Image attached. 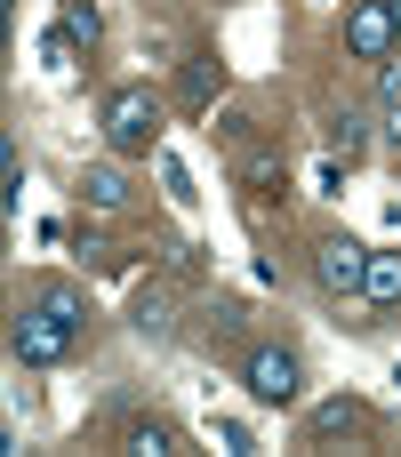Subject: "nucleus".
Masks as SVG:
<instances>
[{
    "label": "nucleus",
    "mask_w": 401,
    "mask_h": 457,
    "mask_svg": "<svg viewBox=\"0 0 401 457\" xmlns=\"http://www.w3.org/2000/svg\"><path fill=\"white\" fill-rule=\"evenodd\" d=\"M96 129H104V153H113V161H145V153L161 145V96H153L145 80H129V88L104 96V120H96Z\"/></svg>",
    "instance_id": "nucleus-1"
},
{
    "label": "nucleus",
    "mask_w": 401,
    "mask_h": 457,
    "mask_svg": "<svg viewBox=\"0 0 401 457\" xmlns=\"http://www.w3.org/2000/svg\"><path fill=\"white\" fill-rule=\"evenodd\" d=\"M241 386H249L257 410H289V402L305 394V361H297V345H249V353H241Z\"/></svg>",
    "instance_id": "nucleus-2"
},
{
    "label": "nucleus",
    "mask_w": 401,
    "mask_h": 457,
    "mask_svg": "<svg viewBox=\"0 0 401 457\" xmlns=\"http://www.w3.org/2000/svg\"><path fill=\"white\" fill-rule=\"evenodd\" d=\"M72 337H80V329H64L48 305H16V321H8V353H16L24 370H56V361H72Z\"/></svg>",
    "instance_id": "nucleus-3"
},
{
    "label": "nucleus",
    "mask_w": 401,
    "mask_h": 457,
    "mask_svg": "<svg viewBox=\"0 0 401 457\" xmlns=\"http://www.w3.org/2000/svg\"><path fill=\"white\" fill-rule=\"evenodd\" d=\"M362 281H370V249L354 233H322L313 241V289L322 297H362Z\"/></svg>",
    "instance_id": "nucleus-4"
},
{
    "label": "nucleus",
    "mask_w": 401,
    "mask_h": 457,
    "mask_svg": "<svg viewBox=\"0 0 401 457\" xmlns=\"http://www.w3.org/2000/svg\"><path fill=\"white\" fill-rule=\"evenodd\" d=\"M346 48H354L362 64H386V56L401 48L394 8H386V0H354V8H346Z\"/></svg>",
    "instance_id": "nucleus-5"
},
{
    "label": "nucleus",
    "mask_w": 401,
    "mask_h": 457,
    "mask_svg": "<svg viewBox=\"0 0 401 457\" xmlns=\"http://www.w3.org/2000/svg\"><path fill=\"white\" fill-rule=\"evenodd\" d=\"M217 96H225V64L217 56H185L177 64V104L185 112H217Z\"/></svg>",
    "instance_id": "nucleus-6"
},
{
    "label": "nucleus",
    "mask_w": 401,
    "mask_h": 457,
    "mask_svg": "<svg viewBox=\"0 0 401 457\" xmlns=\"http://www.w3.org/2000/svg\"><path fill=\"white\" fill-rule=\"evenodd\" d=\"M233 169H241V185H249L257 201H273V193H281V153H265V145H249L241 129H233Z\"/></svg>",
    "instance_id": "nucleus-7"
},
{
    "label": "nucleus",
    "mask_w": 401,
    "mask_h": 457,
    "mask_svg": "<svg viewBox=\"0 0 401 457\" xmlns=\"http://www.w3.org/2000/svg\"><path fill=\"white\" fill-rule=\"evenodd\" d=\"M80 209H96V217L129 209V177H121V161H88V169H80Z\"/></svg>",
    "instance_id": "nucleus-8"
},
{
    "label": "nucleus",
    "mask_w": 401,
    "mask_h": 457,
    "mask_svg": "<svg viewBox=\"0 0 401 457\" xmlns=\"http://www.w3.org/2000/svg\"><path fill=\"white\" fill-rule=\"evenodd\" d=\"M121 450H129V457H177V450H185V434H177L169 418H129V426H121Z\"/></svg>",
    "instance_id": "nucleus-9"
},
{
    "label": "nucleus",
    "mask_w": 401,
    "mask_h": 457,
    "mask_svg": "<svg viewBox=\"0 0 401 457\" xmlns=\"http://www.w3.org/2000/svg\"><path fill=\"white\" fill-rule=\"evenodd\" d=\"M362 305H370V313H394V305H401V257H394V249H370V281H362Z\"/></svg>",
    "instance_id": "nucleus-10"
},
{
    "label": "nucleus",
    "mask_w": 401,
    "mask_h": 457,
    "mask_svg": "<svg viewBox=\"0 0 401 457\" xmlns=\"http://www.w3.org/2000/svg\"><path fill=\"white\" fill-rule=\"evenodd\" d=\"M129 329H137V337H169V329H177V305H169V289H137V305H129Z\"/></svg>",
    "instance_id": "nucleus-11"
},
{
    "label": "nucleus",
    "mask_w": 401,
    "mask_h": 457,
    "mask_svg": "<svg viewBox=\"0 0 401 457\" xmlns=\"http://www.w3.org/2000/svg\"><path fill=\"white\" fill-rule=\"evenodd\" d=\"M362 426H370V410H362V402H346V394L313 410V442H346V434H362Z\"/></svg>",
    "instance_id": "nucleus-12"
},
{
    "label": "nucleus",
    "mask_w": 401,
    "mask_h": 457,
    "mask_svg": "<svg viewBox=\"0 0 401 457\" xmlns=\"http://www.w3.org/2000/svg\"><path fill=\"white\" fill-rule=\"evenodd\" d=\"M330 153H338V161H362V153H370V112H362V104H346V112L330 120Z\"/></svg>",
    "instance_id": "nucleus-13"
},
{
    "label": "nucleus",
    "mask_w": 401,
    "mask_h": 457,
    "mask_svg": "<svg viewBox=\"0 0 401 457\" xmlns=\"http://www.w3.org/2000/svg\"><path fill=\"white\" fill-rule=\"evenodd\" d=\"M32 305H48L64 329H80V321H88V297H80L72 281H40V289H32Z\"/></svg>",
    "instance_id": "nucleus-14"
},
{
    "label": "nucleus",
    "mask_w": 401,
    "mask_h": 457,
    "mask_svg": "<svg viewBox=\"0 0 401 457\" xmlns=\"http://www.w3.org/2000/svg\"><path fill=\"white\" fill-rule=\"evenodd\" d=\"M32 56H40V72H72V64H80V40H72V32H64V24H48V32H40V48H32Z\"/></svg>",
    "instance_id": "nucleus-15"
},
{
    "label": "nucleus",
    "mask_w": 401,
    "mask_h": 457,
    "mask_svg": "<svg viewBox=\"0 0 401 457\" xmlns=\"http://www.w3.org/2000/svg\"><path fill=\"white\" fill-rule=\"evenodd\" d=\"M56 24H64V32L80 40V48H96V32H104V16H96L88 0H64V8H56Z\"/></svg>",
    "instance_id": "nucleus-16"
},
{
    "label": "nucleus",
    "mask_w": 401,
    "mask_h": 457,
    "mask_svg": "<svg viewBox=\"0 0 401 457\" xmlns=\"http://www.w3.org/2000/svg\"><path fill=\"white\" fill-rule=\"evenodd\" d=\"M0 209H8V217L24 209V153H16V145H0Z\"/></svg>",
    "instance_id": "nucleus-17"
},
{
    "label": "nucleus",
    "mask_w": 401,
    "mask_h": 457,
    "mask_svg": "<svg viewBox=\"0 0 401 457\" xmlns=\"http://www.w3.org/2000/svg\"><path fill=\"white\" fill-rule=\"evenodd\" d=\"M209 442H217V450H233V457H241V450H249V426H233V418H217V426H209Z\"/></svg>",
    "instance_id": "nucleus-18"
},
{
    "label": "nucleus",
    "mask_w": 401,
    "mask_h": 457,
    "mask_svg": "<svg viewBox=\"0 0 401 457\" xmlns=\"http://www.w3.org/2000/svg\"><path fill=\"white\" fill-rule=\"evenodd\" d=\"M378 96H386V104H401V64H394V56L378 64Z\"/></svg>",
    "instance_id": "nucleus-19"
},
{
    "label": "nucleus",
    "mask_w": 401,
    "mask_h": 457,
    "mask_svg": "<svg viewBox=\"0 0 401 457\" xmlns=\"http://www.w3.org/2000/svg\"><path fill=\"white\" fill-rule=\"evenodd\" d=\"M386 145H401V104H386Z\"/></svg>",
    "instance_id": "nucleus-20"
},
{
    "label": "nucleus",
    "mask_w": 401,
    "mask_h": 457,
    "mask_svg": "<svg viewBox=\"0 0 401 457\" xmlns=\"http://www.w3.org/2000/svg\"><path fill=\"white\" fill-rule=\"evenodd\" d=\"M386 8H394V32H401V0H386Z\"/></svg>",
    "instance_id": "nucleus-21"
}]
</instances>
